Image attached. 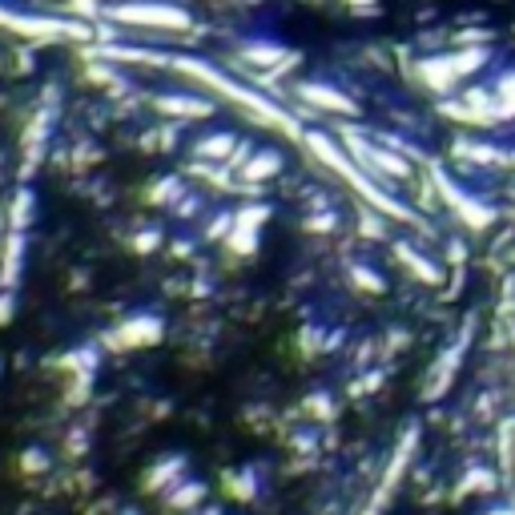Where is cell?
<instances>
[{"mask_svg":"<svg viewBox=\"0 0 515 515\" xmlns=\"http://www.w3.org/2000/svg\"><path fill=\"white\" fill-rule=\"evenodd\" d=\"M121 515H137V511H121Z\"/></svg>","mask_w":515,"mask_h":515,"instance_id":"10","label":"cell"},{"mask_svg":"<svg viewBox=\"0 0 515 515\" xmlns=\"http://www.w3.org/2000/svg\"><path fill=\"white\" fill-rule=\"evenodd\" d=\"M53 467V459L41 451V447H29V451H21V471L25 475H45Z\"/></svg>","mask_w":515,"mask_h":515,"instance_id":"6","label":"cell"},{"mask_svg":"<svg viewBox=\"0 0 515 515\" xmlns=\"http://www.w3.org/2000/svg\"><path fill=\"white\" fill-rule=\"evenodd\" d=\"M266 174H278L274 153H262V157H254V165H246V178H266Z\"/></svg>","mask_w":515,"mask_h":515,"instance_id":"7","label":"cell"},{"mask_svg":"<svg viewBox=\"0 0 515 515\" xmlns=\"http://www.w3.org/2000/svg\"><path fill=\"white\" fill-rule=\"evenodd\" d=\"M222 487L234 499H254L258 495V467H234V471H226Z\"/></svg>","mask_w":515,"mask_h":515,"instance_id":"4","label":"cell"},{"mask_svg":"<svg viewBox=\"0 0 515 515\" xmlns=\"http://www.w3.org/2000/svg\"><path fill=\"white\" fill-rule=\"evenodd\" d=\"M13 318V290H5V302H0V326Z\"/></svg>","mask_w":515,"mask_h":515,"instance_id":"8","label":"cell"},{"mask_svg":"<svg viewBox=\"0 0 515 515\" xmlns=\"http://www.w3.org/2000/svg\"><path fill=\"white\" fill-rule=\"evenodd\" d=\"M161 334H165V322L157 318V314H129V318H121L117 326H113V334H109V342L113 347H153V342H161Z\"/></svg>","mask_w":515,"mask_h":515,"instance_id":"1","label":"cell"},{"mask_svg":"<svg viewBox=\"0 0 515 515\" xmlns=\"http://www.w3.org/2000/svg\"><path fill=\"white\" fill-rule=\"evenodd\" d=\"M161 503H165L169 511H186V515H190L198 503H206V483L186 475V479H178L174 487H169V491L161 495Z\"/></svg>","mask_w":515,"mask_h":515,"instance_id":"3","label":"cell"},{"mask_svg":"<svg viewBox=\"0 0 515 515\" xmlns=\"http://www.w3.org/2000/svg\"><path fill=\"white\" fill-rule=\"evenodd\" d=\"M198 515H222V511H218V507H202Z\"/></svg>","mask_w":515,"mask_h":515,"instance_id":"9","label":"cell"},{"mask_svg":"<svg viewBox=\"0 0 515 515\" xmlns=\"http://www.w3.org/2000/svg\"><path fill=\"white\" fill-rule=\"evenodd\" d=\"M21 254H25V238H21V230L9 238V250H5V290H13L17 286V274H21Z\"/></svg>","mask_w":515,"mask_h":515,"instance_id":"5","label":"cell"},{"mask_svg":"<svg viewBox=\"0 0 515 515\" xmlns=\"http://www.w3.org/2000/svg\"><path fill=\"white\" fill-rule=\"evenodd\" d=\"M186 455H165V459H157L149 471H145V479H141V487L149 491V495H165L169 487H174L178 479H186Z\"/></svg>","mask_w":515,"mask_h":515,"instance_id":"2","label":"cell"}]
</instances>
